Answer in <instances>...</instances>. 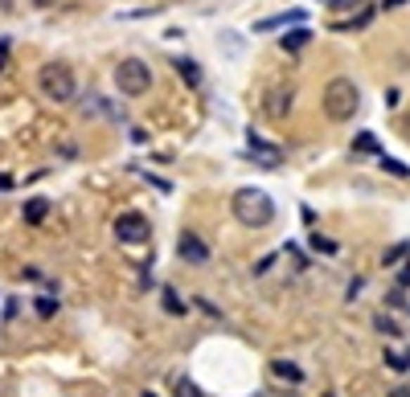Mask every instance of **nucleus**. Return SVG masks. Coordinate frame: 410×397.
<instances>
[{
	"instance_id": "obj_26",
	"label": "nucleus",
	"mask_w": 410,
	"mask_h": 397,
	"mask_svg": "<svg viewBox=\"0 0 410 397\" xmlns=\"http://www.w3.org/2000/svg\"><path fill=\"white\" fill-rule=\"evenodd\" d=\"M402 131H406V140H410V115H406V119H402Z\"/></svg>"
},
{
	"instance_id": "obj_27",
	"label": "nucleus",
	"mask_w": 410,
	"mask_h": 397,
	"mask_svg": "<svg viewBox=\"0 0 410 397\" xmlns=\"http://www.w3.org/2000/svg\"><path fill=\"white\" fill-rule=\"evenodd\" d=\"M33 4H37V8H49V4H53V0H33Z\"/></svg>"
},
{
	"instance_id": "obj_8",
	"label": "nucleus",
	"mask_w": 410,
	"mask_h": 397,
	"mask_svg": "<svg viewBox=\"0 0 410 397\" xmlns=\"http://www.w3.org/2000/svg\"><path fill=\"white\" fill-rule=\"evenodd\" d=\"M263 111L271 119H283V115H288V111H291V86H275V91H267Z\"/></svg>"
},
{
	"instance_id": "obj_5",
	"label": "nucleus",
	"mask_w": 410,
	"mask_h": 397,
	"mask_svg": "<svg viewBox=\"0 0 410 397\" xmlns=\"http://www.w3.org/2000/svg\"><path fill=\"white\" fill-rule=\"evenodd\" d=\"M115 237H120L123 246H144L148 237H152V226H148L144 213H120L115 217Z\"/></svg>"
},
{
	"instance_id": "obj_4",
	"label": "nucleus",
	"mask_w": 410,
	"mask_h": 397,
	"mask_svg": "<svg viewBox=\"0 0 410 397\" xmlns=\"http://www.w3.org/2000/svg\"><path fill=\"white\" fill-rule=\"evenodd\" d=\"M115 86H120L123 98H140V94L152 91V70H148V62L140 58H123L120 66H115Z\"/></svg>"
},
{
	"instance_id": "obj_19",
	"label": "nucleus",
	"mask_w": 410,
	"mask_h": 397,
	"mask_svg": "<svg viewBox=\"0 0 410 397\" xmlns=\"http://www.w3.org/2000/svg\"><path fill=\"white\" fill-rule=\"evenodd\" d=\"M353 148H357V152H378V140H373V131H361Z\"/></svg>"
},
{
	"instance_id": "obj_23",
	"label": "nucleus",
	"mask_w": 410,
	"mask_h": 397,
	"mask_svg": "<svg viewBox=\"0 0 410 397\" xmlns=\"http://www.w3.org/2000/svg\"><path fill=\"white\" fill-rule=\"evenodd\" d=\"M386 397H410V389H406V385H398V389H390Z\"/></svg>"
},
{
	"instance_id": "obj_18",
	"label": "nucleus",
	"mask_w": 410,
	"mask_h": 397,
	"mask_svg": "<svg viewBox=\"0 0 410 397\" xmlns=\"http://www.w3.org/2000/svg\"><path fill=\"white\" fill-rule=\"evenodd\" d=\"M53 311H58V299H53V295H41V299H37V315H41V320H49Z\"/></svg>"
},
{
	"instance_id": "obj_20",
	"label": "nucleus",
	"mask_w": 410,
	"mask_h": 397,
	"mask_svg": "<svg viewBox=\"0 0 410 397\" xmlns=\"http://www.w3.org/2000/svg\"><path fill=\"white\" fill-rule=\"evenodd\" d=\"M373 324H378V332H386V336H398V324H394V320H390V315H378V320H373Z\"/></svg>"
},
{
	"instance_id": "obj_14",
	"label": "nucleus",
	"mask_w": 410,
	"mask_h": 397,
	"mask_svg": "<svg viewBox=\"0 0 410 397\" xmlns=\"http://www.w3.org/2000/svg\"><path fill=\"white\" fill-rule=\"evenodd\" d=\"M160 295H165V311H169V315H185V304H181V295H177L172 287H165Z\"/></svg>"
},
{
	"instance_id": "obj_15",
	"label": "nucleus",
	"mask_w": 410,
	"mask_h": 397,
	"mask_svg": "<svg viewBox=\"0 0 410 397\" xmlns=\"http://www.w3.org/2000/svg\"><path fill=\"white\" fill-rule=\"evenodd\" d=\"M382 168H386L390 176H398V181H406V176H410V168L402 160H394V156H382Z\"/></svg>"
},
{
	"instance_id": "obj_17",
	"label": "nucleus",
	"mask_w": 410,
	"mask_h": 397,
	"mask_svg": "<svg viewBox=\"0 0 410 397\" xmlns=\"http://www.w3.org/2000/svg\"><path fill=\"white\" fill-rule=\"evenodd\" d=\"M406 254H410V246H406V242H398V246H390V250H386V258H382V262H386V266H394L398 258H406Z\"/></svg>"
},
{
	"instance_id": "obj_7",
	"label": "nucleus",
	"mask_w": 410,
	"mask_h": 397,
	"mask_svg": "<svg viewBox=\"0 0 410 397\" xmlns=\"http://www.w3.org/2000/svg\"><path fill=\"white\" fill-rule=\"evenodd\" d=\"M246 152H250V160L263 164V168H279V164H283V152H279V148H271L267 140H259L255 131L246 136Z\"/></svg>"
},
{
	"instance_id": "obj_29",
	"label": "nucleus",
	"mask_w": 410,
	"mask_h": 397,
	"mask_svg": "<svg viewBox=\"0 0 410 397\" xmlns=\"http://www.w3.org/2000/svg\"><path fill=\"white\" fill-rule=\"evenodd\" d=\"M324 397H333V393H324Z\"/></svg>"
},
{
	"instance_id": "obj_16",
	"label": "nucleus",
	"mask_w": 410,
	"mask_h": 397,
	"mask_svg": "<svg viewBox=\"0 0 410 397\" xmlns=\"http://www.w3.org/2000/svg\"><path fill=\"white\" fill-rule=\"evenodd\" d=\"M386 365L394 373H406L410 369V352H386Z\"/></svg>"
},
{
	"instance_id": "obj_2",
	"label": "nucleus",
	"mask_w": 410,
	"mask_h": 397,
	"mask_svg": "<svg viewBox=\"0 0 410 397\" xmlns=\"http://www.w3.org/2000/svg\"><path fill=\"white\" fill-rule=\"evenodd\" d=\"M324 115L333 119V123H349V119L361 111V91H357V82L353 78H333L328 86H324Z\"/></svg>"
},
{
	"instance_id": "obj_6",
	"label": "nucleus",
	"mask_w": 410,
	"mask_h": 397,
	"mask_svg": "<svg viewBox=\"0 0 410 397\" xmlns=\"http://www.w3.org/2000/svg\"><path fill=\"white\" fill-rule=\"evenodd\" d=\"M177 254L185 258L189 266H205V262H210V246H205V242H201L193 230H185V234H181V242H177Z\"/></svg>"
},
{
	"instance_id": "obj_11",
	"label": "nucleus",
	"mask_w": 410,
	"mask_h": 397,
	"mask_svg": "<svg viewBox=\"0 0 410 397\" xmlns=\"http://www.w3.org/2000/svg\"><path fill=\"white\" fill-rule=\"evenodd\" d=\"M271 373H275V377H283V381H295V385L304 381V373H300V369H295L291 360H271Z\"/></svg>"
},
{
	"instance_id": "obj_13",
	"label": "nucleus",
	"mask_w": 410,
	"mask_h": 397,
	"mask_svg": "<svg viewBox=\"0 0 410 397\" xmlns=\"http://www.w3.org/2000/svg\"><path fill=\"white\" fill-rule=\"evenodd\" d=\"M177 70H181V78H185L189 86L201 82V70H197V62H189V58H181V62H177Z\"/></svg>"
},
{
	"instance_id": "obj_24",
	"label": "nucleus",
	"mask_w": 410,
	"mask_h": 397,
	"mask_svg": "<svg viewBox=\"0 0 410 397\" xmlns=\"http://www.w3.org/2000/svg\"><path fill=\"white\" fill-rule=\"evenodd\" d=\"M0 188H13V176H4V172H0Z\"/></svg>"
},
{
	"instance_id": "obj_10",
	"label": "nucleus",
	"mask_w": 410,
	"mask_h": 397,
	"mask_svg": "<svg viewBox=\"0 0 410 397\" xmlns=\"http://www.w3.org/2000/svg\"><path fill=\"white\" fill-rule=\"evenodd\" d=\"M304 25V8H291V13H283V17H267V21H259L255 29L263 33V29H279V25Z\"/></svg>"
},
{
	"instance_id": "obj_12",
	"label": "nucleus",
	"mask_w": 410,
	"mask_h": 397,
	"mask_svg": "<svg viewBox=\"0 0 410 397\" xmlns=\"http://www.w3.org/2000/svg\"><path fill=\"white\" fill-rule=\"evenodd\" d=\"M308 41H312V33H308V29L300 25L295 33H283V41H279V46H283V49H304Z\"/></svg>"
},
{
	"instance_id": "obj_22",
	"label": "nucleus",
	"mask_w": 410,
	"mask_h": 397,
	"mask_svg": "<svg viewBox=\"0 0 410 397\" xmlns=\"http://www.w3.org/2000/svg\"><path fill=\"white\" fill-rule=\"evenodd\" d=\"M312 246H316V250H328V254H333V250H337V246H333V242H324V237H320V234H312Z\"/></svg>"
},
{
	"instance_id": "obj_21",
	"label": "nucleus",
	"mask_w": 410,
	"mask_h": 397,
	"mask_svg": "<svg viewBox=\"0 0 410 397\" xmlns=\"http://www.w3.org/2000/svg\"><path fill=\"white\" fill-rule=\"evenodd\" d=\"M177 397H201V389H197L193 381H181V385H177Z\"/></svg>"
},
{
	"instance_id": "obj_1",
	"label": "nucleus",
	"mask_w": 410,
	"mask_h": 397,
	"mask_svg": "<svg viewBox=\"0 0 410 397\" xmlns=\"http://www.w3.org/2000/svg\"><path fill=\"white\" fill-rule=\"evenodd\" d=\"M230 209L238 217L246 230H263L275 221V201L267 197L263 188H238L234 197H230Z\"/></svg>"
},
{
	"instance_id": "obj_25",
	"label": "nucleus",
	"mask_w": 410,
	"mask_h": 397,
	"mask_svg": "<svg viewBox=\"0 0 410 397\" xmlns=\"http://www.w3.org/2000/svg\"><path fill=\"white\" fill-rule=\"evenodd\" d=\"M382 4H386V8H398V4H406V0H382Z\"/></svg>"
},
{
	"instance_id": "obj_9",
	"label": "nucleus",
	"mask_w": 410,
	"mask_h": 397,
	"mask_svg": "<svg viewBox=\"0 0 410 397\" xmlns=\"http://www.w3.org/2000/svg\"><path fill=\"white\" fill-rule=\"evenodd\" d=\"M46 213H49V201H46V197L25 201V221H29V226H41V221H46Z\"/></svg>"
},
{
	"instance_id": "obj_3",
	"label": "nucleus",
	"mask_w": 410,
	"mask_h": 397,
	"mask_svg": "<svg viewBox=\"0 0 410 397\" xmlns=\"http://www.w3.org/2000/svg\"><path fill=\"white\" fill-rule=\"evenodd\" d=\"M37 86H41V94H46L49 103H70L74 98V70L70 66H62V62H49V66H41V74H37Z\"/></svg>"
},
{
	"instance_id": "obj_28",
	"label": "nucleus",
	"mask_w": 410,
	"mask_h": 397,
	"mask_svg": "<svg viewBox=\"0 0 410 397\" xmlns=\"http://www.w3.org/2000/svg\"><path fill=\"white\" fill-rule=\"evenodd\" d=\"M140 397H156V393H140Z\"/></svg>"
}]
</instances>
